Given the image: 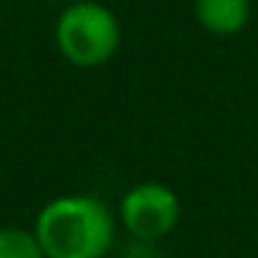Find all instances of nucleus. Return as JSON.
<instances>
[{"label": "nucleus", "mask_w": 258, "mask_h": 258, "mask_svg": "<svg viewBox=\"0 0 258 258\" xmlns=\"http://www.w3.org/2000/svg\"><path fill=\"white\" fill-rule=\"evenodd\" d=\"M114 233L117 225L108 206L89 195L56 197L34 225L45 258H103L114 244Z\"/></svg>", "instance_id": "1"}, {"label": "nucleus", "mask_w": 258, "mask_h": 258, "mask_svg": "<svg viewBox=\"0 0 258 258\" xmlns=\"http://www.w3.org/2000/svg\"><path fill=\"white\" fill-rule=\"evenodd\" d=\"M56 42L64 58L78 67H97L119 47L117 17L100 3H75L58 17Z\"/></svg>", "instance_id": "2"}, {"label": "nucleus", "mask_w": 258, "mask_h": 258, "mask_svg": "<svg viewBox=\"0 0 258 258\" xmlns=\"http://www.w3.org/2000/svg\"><path fill=\"white\" fill-rule=\"evenodd\" d=\"M122 228L139 241H158L180 222V200L164 183H139L119 203Z\"/></svg>", "instance_id": "3"}, {"label": "nucleus", "mask_w": 258, "mask_h": 258, "mask_svg": "<svg viewBox=\"0 0 258 258\" xmlns=\"http://www.w3.org/2000/svg\"><path fill=\"white\" fill-rule=\"evenodd\" d=\"M195 12L206 31L230 36L239 34L250 20V0H197Z\"/></svg>", "instance_id": "4"}, {"label": "nucleus", "mask_w": 258, "mask_h": 258, "mask_svg": "<svg viewBox=\"0 0 258 258\" xmlns=\"http://www.w3.org/2000/svg\"><path fill=\"white\" fill-rule=\"evenodd\" d=\"M0 258H45L34 233L23 228H0Z\"/></svg>", "instance_id": "5"}]
</instances>
